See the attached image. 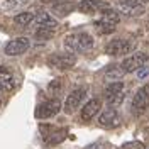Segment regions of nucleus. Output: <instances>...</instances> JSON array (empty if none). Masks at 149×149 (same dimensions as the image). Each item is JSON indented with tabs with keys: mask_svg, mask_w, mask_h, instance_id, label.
Wrapping results in <instances>:
<instances>
[{
	"mask_svg": "<svg viewBox=\"0 0 149 149\" xmlns=\"http://www.w3.org/2000/svg\"><path fill=\"white\" fill-rule=\"evenodd\" d=\"M119 20H120L119 12H115V10H112V9H107V10H103L102 17L98 19V20H95V27H97V31L100 34H112V32H115Z\"/></svg>",
	"mask_w": 149,
	"mask_h": 149,
	"instance_id": "f257e3e1",
	"label": "nucleus"
},
{
	"mask_svg": "<svg viewBox=\"0 0 149 149\" xmlns=\"http://www.w3.org/2000/svg\"><path fill=\"white\" fill-rule=\"evenodd\" d=\"M149 61V54L148 53H132L130 56H127L124 61H122L120 68L125 73H132V71H139L141 68H144V65Z\"/></svg>",
	"mask_w": 149,
	"mask_h": 149,
	"instance_id": "f03ea898",
	"label": "nucleus"
},
{
	"mask_svg": "<svg viewBox=\"0 0 149 149\" xmlns=\"http://www.w3.org/2000/svg\"><path fill=\"white\" fill-rule=\"evenodd\" d=\"M47 65L56 70H70L76 65V56L73 53H54L47 58Z\"/></svg>",
	"mask_w": 149,
	"mask_h": 149,
	"instance_id": "7ed1b4c3",
	"label": "nucleus"
},
{
	"mask_svg": "<svg viewBox=\"0 0 149 149\" xmlns=\"http://www.w3.org/2000/svg\"><path fill=\"white\" fill-rule=\"evenodd\" d=\"M105 98L110 107L120 105L124 100V83L122 81H112L105 86Z\"/></svg>",
	"mask_w": 149,
	"mask_h": 149,
	"instance_id": "20e7f679",
	"label": "nucleus"
},
{
	"mask_svg": "<svg viewBox=\"0 0 149 149\" xmlns=\"http://www.w3.org/2000/svg\"><path fill=\"white\" fill-rule=\"evenodd\" d=\"M61 110V102L58 98H49L46 102H42L41 105H37L36 109V119H51L56 113H59Z\"/></svg>",
	"mask_w": 149,
	"mask_h": 149,
	"instance_id": "39448f33",
	"label": "nucleus"
},
{
	"mask_svg": "<svg viewBox=\"0 0 149 149\" xmlns=\"http://www.w3.org/2000/svg\"><path fill=\"white\" fill-rule=\"evenodd\" d=\"M134 41H127V39H113L105 46V53L110 56H122V54H129L134 49Z\"/></svg>",
	"mask_w": 149,
	"mask_h": 149,
	"instance_id": "423d86ee",
	"label": "nucleus"
},
{
	"mask_svg": "<svg viewBox=\"0 0 149 149\" xmlns=\"http://www.w3.org/2000/svg\"><path fill=\"white\" fill-rule=\"evenodd\" d=\"M85 95H86V88H83V86H81V88H74L65 100V107H63V109H65L66 113H73V112L81 105Z\"/></svg>",
	"mask_w": 149,
	"mask_h": 149,
	"instance_id": "0eeeda50",
	"label": "nucleus"
},
{
	"mask_svg": "<svg viewBox=\"0 0 149 149\" xmlns=\"http://www.w3.org/2000/svg\"><path fill=\"white\" fill-rule=\"evenodd\" d=\"M29 47H31V41H29L27 37H15V39H12V41L7 42L5 54L7 56H20V54H24Z\"/></svg>",
	"mask_w": 149,
	"mask_h": 149,
	"instance_id": "6e6552de",
	"label": "nucleus"
},
{
	"mask_svg": "<svg viewBox=\"0 0 149 149\" xmlns=\"http://www.w3.org/2000/svg\"><path fill=\"white\" fill-rule=\"evenodd\" d=\"M76 9L81 14H97V12H103V10L110 9V5L102 0H81L76 5Z\"/></svg>",
	"mask_w": 149,
	"mask_h": 149,
	"instance_id": "1a4fd4ad",
	"label": "nucleus"
},
{
	"mask_svg": "<svg viewBox=\"0 0 149 149\" xmlns=\"http://www.w3.org/2000/svg\"><path fill=\"white\" fill-rule=\"evenodd\" d=\"M98 124L102 127H105V129H113V127H117L120 124V117H119V113H117V110L113 107H109V109H105L100 113Z\"/></svg>",
	"mask_w": 149,
	"mask_h": 149,
	"instance_id": "9d476101",
	"label": "nucleus"
},
{
	"mask_svg": "<svg viewBox=\"0 0 149 149\" xmlns=\"http://www.w3.org/2000/svg\"><path fill=\"white\" fill-rule=\"evenodd\" d=\"M102 109V102L98 100V98H92V100H88V102L83 105V109H81V119L85 122H90L100 112Z\"/></svg>",
	"mask_w": 149,
	"mask_h": 149,
	"instance_id": "9b49d317",
	"label": "nucleus"
},
{
	"mask_svg": "<svg viewBox=\"0 0 149 149\" xmlns=\"http://www.w3.org/2000/svg\"><path fill=\"white\" fill-rule=\"evenodd\" d=\"M132 107L137 109V110H142V109L149 107V85L141 86L136 92V95L132 97Z\"/></svg>",
	"mask_w": 149,
	"mask_h": 149,
	"instance_id": "f8f14e48",
	"label": "nucleus"
},
{
	"mask_svg": "<svg viewBox=\"0 0 149 149\" xmlns=\"http://www.w3.org/2000/svg\"><path fill=\"white\" fill-rule=\"evenodd\" d=\"M32 22L36 24V27H46V29H53V31H56V27H58V20L47 12L37 14Z\"/></svg>",
	"mask_w": 149,
	"mask_h": 149,
	"instance_id": "ddd939ff",
	"label": "nucleus"
},
{
	"mask_svg": "<svg viewBox=\"0 0 149 149\" xmlns=\"http://www.w3.org/2000/svg\"><path fill=\"white\" fill-rule=\"evenodd\" d=\"M65 139H66V130L65 129H54L53 132H49L46 137H44V142H46L47 146H56V144H61Z\"/></svg>",
	"mask_w": 149,
	"mask_h": 149,
	"instance_id": "4468645a",
	"label": "nucleus"
},
{
	"mask_svg": "<svg viewBox=\"0 0 149 149\" xmlns=\"http://www.w3.org/2000/svg\"><path fill=\"white\" fill-rule=\"evenodd\" d=\"M29 3V0H3V3H2V9L5 10L7 14H14V12H20V9Z\"/></svg>",
	"mask_w": 149,
	"mask_h": 149,
	"instance_id": "2eb2a0df",
	"label": "nucleus"
},
{
	"mask_svg": "<svg viewBox=\"0 0 149 149\" xmlns=\"http://www.w3.org/2000/svg\"><path fill=\"white\" fill-rule=\"evenodd\" d=\"M76 39H78V46H80V51H88L93 47V37L86 32H76Z\"/></svg>",
	"mask_w": 149,
	"mask_h": 149,
	"instance_id": "dca6fc26",
	"label": "nucleus"
},
{
	"mask_svg": "<svg viewBox=\"0 0 149 149\" xmlns=\"http://www.w3.org/2000/svg\"><path fill=\"white\" fill-rule=\"evenodd\" d=\"M0 85L5 88V92H7V90H12V88L15 86L14 76H12V74H10L5 68H3V66L0 68Z\"/></svg>",
	"mask_w": 149,
	"mask_h": 149,
	"instance_id": "f3484780",
	"label": "nucleus"
},
{
	"mask_svg": "<svg viewBox=\"0 0 149 149\" xmlns=\"http://www.w3.org/2000/svg\"><path fill=\"white\" fill-rule=\"evenodd\" d=\"M34 14L32 12H27V10H24V12H19V14H15V17H14V22L17 24V26H20V27H26V26H29L32 20H34Z\"/></svg>",
	"mask_w": 149,
	"mask_h": 149,
	"instance_id": "a211bd4d",
	"label": "nucleus"
},
{
	"mask_svg": "<svg viewBox=\"0 0 149 149\" xmlns=\"http://www.w3.org/2000/svg\"><path fill=\"white\" fill-rule=\"evenodd\" d=\"M76 9L71 2H63V3H56L53 5V12H54L56 15H59V17H65L68 14H71L73 10Z\"/></svg>",
	"mask_w": 149,
	"mask_h": 149,
	"instance_id": "6ab92c4d",
	"label": "nucleus"
},
{
	"mask_svg": "<svg viewBox=\"0 0 149 149\" xmlns=\"http://www.w3.org/2000/svg\"><path fill=\"white\" fill-rule=\"evenodd\" d=\"M53 34H54V31L53 29H46V27H37L36 32H34L36 39H39V41H47V39L53 37Z\"/></svg>",
	"mask_w": 149,
	"mask_h": 149,
	"instance_id": "aec40b11",
	"label": "nucleus"
},
{
	"mask_svg": "<svg viewBox=\"0 0 149 149\" xmlns=\"http://www.w3.org/2000/svg\"><path fill=\"white\" fill-rule=\"evenodd\" d=\"M122 7H144L148 5L149 0H119Z\"/></svg>",
	"mask_w": 149,
	"mask_h": 149,
	"instance_id": "412c9836",
	"label": "nucleus"
},
{
	"mask_svg": "<svg viewBox=\"0 0 149 149\" xmlns=\"http://www.w3.org/2000/svg\"><path fill=\"white\" fill-rule=\"evenodd\" d=\"M47 90H49L51 95H58L61 92V80H53L51 83L47 85Z\"/></svg>",
	"mask_w": 149,
	"mask_h": 149,
	"instance_id": "4be33fe9",
	"label": "nucleus"
},
{
	"mask_svg": "<svg viewBox=\"0 0 149 149\" xmlns=\"http://www.w3.org/2000/svg\"><path fill=\"white\" fill-rule=\"evenodd\" d=\"M137 74H139V78H141V80L148 78V76H149V68H146V70H142V68H141L139 71H137Z\"/></svg>",
	"mask_w": 149,
	"mask_h": 149,
	"instance_id": "5701e85b",
	"label": "nucleus"
},
{
	"mask_svg": "<svg viewBox=\"0 0 149 149\" xmlns=\"http://www.w3.org/2000/svg\"><path fill=\"white\" fill-rule=\"evenodd\" d=\"M42 3H51V5H56V3H63V2H70V0H41Z\"/></svg>",
	"mask_w": 149,
	"mask_h": 149,
	"instance_id": "b1692460",
	"label": "nucleus"
},
{
	"mask_svg": "<svg viewBox=\"0 0 149 149\" xmlns=\"http://www.w3.org/2000/svg\"><path fill=\"white\" fill-rule=\"evenodd\" d=\"M2 92H5V88H3V86L0 85V93H2Z\"/></svg>",
	"mask_w": 149,
	"mask_h": 149,
	"instance_id": "393cba45",
	"label": "nucleus"
},
{
	"mask_svg": "<svg viewBox=\"0 0 149 149\" xmlns=\"http://www.w3.org/2000/svg\"><path fill=\"white\" fill-rule=\"evenodd\" d=\"M90 149H97V148H90Z\"/></svg>",
	"mask_w": 149,
	"mask_h": 149,
	"instance_id": "a878e982",
	"label": "nucleus"
},
{
	"mask_svg": "<svg viewBox=\"0 0 149 149\" xmlns=\"http://www.w3.org/2000/svg\"><path fill=\"white\" fill-rule=\"evenodd\" d=\"M0 105H2V100H0Z\"/></svg>",
	"mask_w": 149,
	"mask_h": 149,
	"instance_id": "bb28decb",
	"label": "nucleus"
}]
</instances>
